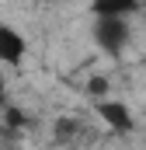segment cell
Returning <instances> with one entry per match:
<instances>
[{
	"label": "cell",
	"mask_w": 146,
	"mask_h": 150,
	"mask_svg": "<svg viewBox=\"0 0 146 150\" xmlns=\"http://www.w3.org/2000/svg\"><path fill=\"white\" fill-rule=\"evenodd\" d=\"M98 115H101V122L108 126V129H115V133H129L132 129V115H129V108L122 105V101H98Z\"/></svg>",
	"instance_id": "3957f363"
},
{
	"label": "cell",
	"mask_w": 146,
	"mask_h": 150,
	"mask_svg": "<svg viewBox=\"0 0 146 150\" xmlns=\"http://www.w3.org/2000/svg\"><path fill=\"white\" fill-rule=\"evenodd\" d=\"M94 42H98L108 56H118V52L125 49V42H129V25H125V18H98V25H94Z\"/></svg>",
	"instance_id": "6da1fadb"
},
{
	"label": "cell",
	"mask_w": 146,
	"mask_h": 150,
	"mask_svg": "<svg viewBox=\"0 0 146 150\" xmlns=\"http://www.w3.org/2000/svg\"><path fill=\"white\" fill-rule=\"evenodd\" d=\"M25 52H28L25 35L11 25H0V63H21Z\"/></svg>",
	"instance_id": "7a4b0ae2"
},
{
	"label": "cell",
	"mask_w": 146,
	"mask_h": 150,
	"mask_svg": "<svg viewBox=\"0 0 146 150\" xmlns=\"http://www.w3.org/2000/svg\"><path fill=\"white\" fill-rule=\"evenodd\" d=\"M132 11H139V0H94L98 18H129Z\"/></svg>",
	"instance_id": "277c9868"
},
{
	"label": "cell",
	"mask_w": 146,
	"mask_h": 150,
	"mask_svg": "<svg viewBox=\"0 0 146 150\" xmlns=\"http://www.w3.org/2000/svg\"><path fill=\"white\" fill-rule=\"evenodd\" d=\"M4 91H7V87H4V74H0V101H4Z\"/></svg>",
	"instance_id": "5b68a950"
}]
</instances>
